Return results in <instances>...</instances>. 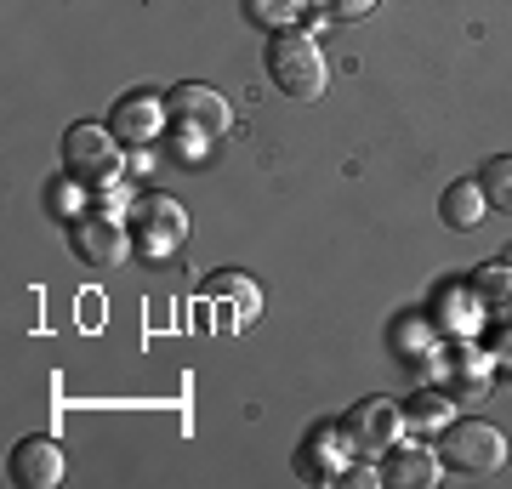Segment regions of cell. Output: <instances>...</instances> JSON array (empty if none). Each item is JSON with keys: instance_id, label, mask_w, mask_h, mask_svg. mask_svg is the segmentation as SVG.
<instances>
[{"instance_id": "1", "label": "cell", "mask_w": 512, "mask_h": 489, "mask_svg": "<svg viewBox=\"0 0 512 489\" xmlns=\"http://www.w3.org/2000/svg\"><path fill=\"white\" fill-rule=\"evenodd\" d=\"M268 80H274L285 97H296V103H313V97L325 91V80H330L325 52L313 46V35L279 29V35L268 40Z\"/></svg>"}, {"instance_id": "2", "label": "cell", "mask_w": 512, "mask_h": 489, "mask_svg": "<svg viewBox=\"0 0 512 489\" xmlns=\"http://www.w3.org/2000/svg\"><path fill=\"white\" fill-rule=\"evenodd\" d=\"M63 177L74 188H109L120 177V137L97 120H80L63 137Z\"/></svg>"}, {"instance_id": "3", "label": "cell", "mask_w": 512, "mask_h": 489, "mask_svg": "<svg viewBox=\"0 0 512 489\" xmlns=\"http://www.w3.org/2000/svg\"><path fill=\"white\" fill-rule=\"evenodd\" d=\"M165 120L183 131V137H194V143H217V137H228V126H234L228 97H222L217 86H205V80H188V86L171 91V97H165Z\"/></svg>"}, {"instance_id": "4", "label": "cell", "mask_w": 512, "mask_h": 489, "mask_svg": "<svg viewBox=\"0 0 512 489\" xmlns=\"http://www.w3.org/2000/svg\"><path fill=\"white\" fill-rule=\"evenodd\" d=\"M439 455L444 467H461V472H495L501 461H507V433L495 427V421H450L439 438Z\"/></svg>"}, {"instance_id": "5", "label": "cell", "mask_w": 512, "mask_h": 489, "mask_svg": "<svg viewBox=\"0 0 512 489\" xmlns=\"http://www.w3.org/2000/svg\"><path fill=\"white\" fill-rule=\"evenodd\" d=\"M399 427H404V410L393 399H365V404H353V416H348V450L353 455H387L393 450V438H399Z\"/></svg>"}, {"instance_id": "6", "label": "cell", "mask_w": 512, "mask_h": 489, "mask_svg": "<svg viewBox=\"0 0 512 489\" xmlns=\"http://www.w3.org/2000/svg\"><path fill=\"white\" fill-rule=\"evenodd\" d=\"M131 228H137V239H143L148 256H160V251H171V245L183 239L188 217H183V205L171 200V194H143V200L131 205Z\"/></svg>"}, {"instance_id": "7", "label": "cell", "mask_w": 512, "mask_h": 489, "mask_svg": "<svg viewBox=\"0 0 512 489\" xmlns=\"http://www.w3.org/2000/svg\"><path fill=\"white\" fill-rule=\"evenodd\" d=\"M69 245H74V256H80L86 268H114V262L126 256V228H120L114 217H97V211H86V217H74Z\"/></svg>"}, {"instance_id": "8", "label": "cell", "mask_w": 512, "mask_h": 489, "mask_svg": "<svg viewBox=\"0 0 512 489\" xmlns=\"http://www.w3.org/2000/svg\"><path fill=\"white\" fill-rule=\"evenodd\" d=\"M57 478H63V444L57 438L35 433L12 450V484L18 489H52Z\"/></svg>"}, {"instance_id": "9", "label": "cell", "mask_w": 512, "mask_h": 489, "mask_svg": "<svg viewBox=\"0 0 512 489\" xmlns=\"http://www.w3.org/2000/svg\"><path fill=\"white\" fill-rule=\"evenodd\" d=\"M160 103L148 97V91H126L109 114V131L120 137V148H148L154 143V131H160Z\"/></svg>"}, {"instance_id": "10", "label": "cell", "mask_w": 512, "mask_h": 489, "mask_svg": "<svg viewBox=\"0 0 512 489\" xmlns=\"http://www.w3.org/2000/svg\"><path fill=\"white\" fill-rule=\"evenodd\" d=\"M393 489H433L444 478V455L427 450V444H416V450H399L387 455V472H382Z\"/></svg>"}, {"instance_id": "11", "label": "cell", "mask_w": 512, "mask_h": 489, "mask_svg": "<svg viewBox=\"0 0 512 489\" xmlns=\"http://www.w3.org/2000/svg\"><path fill=\"white\" fill-rule=\"evenodd\" d=\"M484 188H478V182H450V188H444L439 194V222L444 228H450V234H467V228H478V217H484Z\"/></svg>"}, {"instance_id": "12", "label": "cell", "mask_w": 512, "mask_h": 489, "mask_svg": "<svg viewBox=\"0 0 512 489\" xmlns=\"http://www.w3.org/2000/svg\"><path fill=\"white\" fill-rule=\"evenodd\" d=\"M473 296L484 308H512V262H484L473 273Z\"/></svg>"}, {"instance_id": "13", "label": "cell", "mask_w": 512, "mask_h": 489, "mask_svg": "<svg viewBox=\"0 0 512 489\" xmlns=\"http://www.w3.org/2000/svg\"><path fill=\"white\" fill-rule=\"evenodd\" d=\"M478 188H484V200H490L495 211L512 217V154H495V160L478 171Z\"/></svg>"}, {"instance_id": "14", "label": "cell", "mask_w": 512, "mask_h": 489, "mask_svg": "<svg viewBox=\"0 0 512 489\" xmlns=\"http://www.w3.org/2000/svg\"><path fill=\"white\" fill-rule=\"evenodd\" d=\"M319 6H325L330 18H365L376 0H319Z\"/></svg>"}, {"instance_id": "15", "label": "cell", "mask_w": 512, "mask_h": 489, "mask_svg": "<svg viewBox=\"0 0 512 489\" xmlns=\"http://www.w3.org/2000/svg\"><path fill=\"white\" fill-rule=\"evenodd\" d=\"M404 416L416 421V427H421V421H439V416H444V399H433V393H427V399H416Z\"/></svg>"}]
</instances>
